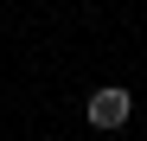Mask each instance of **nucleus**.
<instances>
[{
    "label": "nucleus",
    "mask_w": 147,
    "mask_h": 141,
    "mask_svg": "<svg viewBox=\"0 0 147 141\" xmlns=\"http://www.w3.org/2000/svg\"><path fill=\"white\" fill-rule=\"evenodd\" d=\"M128 109H134V96H128L121 83H102V90H96V96L83 103L90 128H121V122H128Z\"/></svg>",
    "instance_id": "obj_1"
}]
</instances>
